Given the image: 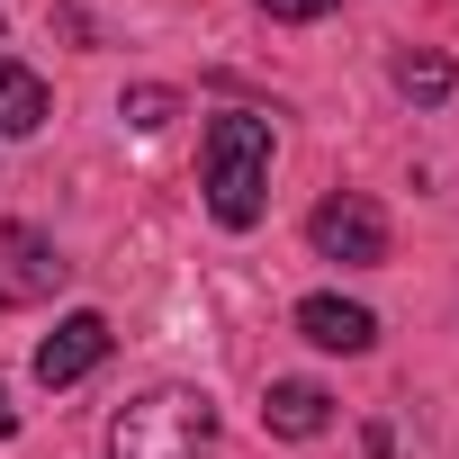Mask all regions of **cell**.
<instances>
[{"instance_id": "1", "label": "cell", "mask_w": 459, "mask_h": 459, "mask_svg": "<svg viewBox=\"0 0 459 459\" xmlns=\"http://www.w3.org/2000/svg\"><path fill=\"white\" fill-rule=\"evenodd\" d=\"M198 180H207V216L225 225V235L262 225V198H271V117H253V108H225V117H207Z\"/></svg>"}, {"instance_id": "2", "label": "cell", "mask_w": 459, "mask_h": 459, "mask_svg": "<svg viewBox=\"0 0 459 459\" xmlns=\"http://www.w3.org/2000/svg\"><path fill=\"white\" fill-rule=\"evenodd\" d=\"M108 459H216V405L207 387H144L108 423Z\"/></svg>"}, {"instance_id": "3", "label": "cell", "mask_w": 459, "mask_h": 459, "mask_svg": "<svg viewBox=\"0 0 459 459\" xmlns=\"http://www.w3.org/2000/svg\"><path fill=\"white\" fill-rule=\"evenodd\" d=\"M307 244H316L325 262H342V271H378V262H387V216H378V198L333 189V198L307 216Z\"/></svg>"}, {"instance_id": "4", "label": "cell", "mask_w": 459, "mask_h": 459, "mask_svg": "<svg viewBox=\"0 0 459 459\" xmlns=\"http://www.w3.org/2000/svg\"><path fill=\"white\" fill-rule=\"evenodd\" d=\"M73 280V262L55 253V235L37 225H0V307H46Z\"/></svg>"}, {"instance_id": "5", "label": "cell", "mask_w": 459, "mask_h": 459, "mask_svg": "<svg viewBox=\"0 0 459 459\" xmlns=\"http://www.w3.org/2000/svg\"><path fill=\"white\" fill-rule=\"evenodd\" d=\"M108 342H117V333H108V316L73 307V316L37 342V378H46V387H73V378H91V369L108 360Z\"/></svg>"}, {"instance_id": "6", "label": "cell", "mask_w": 459, "mask_h": 459, "mask_svg": "<svg viewBox=\"0 0 459 459\" xmlns=\"http://www.w3.org/2000/svg\"><path fill=\"white\" fill-rule=\"evenodd\" d=\"M298 333H307L316 351H369V342H378V316L351 307V298H298Z\"/></svg>"}, {"instance_id": "7", "label": "cell", "mask_w": 459, "mask_h": 459, "mask_svg": "<svg viewBox=\"0 0 459 459\" xmlns=\"http://www.w3.org/2000/svg\"><path fill=\"white\" fill-rule=\"evenodd\" d=\"M262 423H271L280 441H316V432L333 423V396H325L316 378H271V396H262Z\"/></svg>"}, {"instance_id": "8", "label": "cell", "mask_w": 459, "mask_h": 459, "mask_svg": "<svg viewBox=\"0 0 459 459\" xmlns=\"http://www.w3.org/2000/svg\"><path fill=\"white\" fill-rule=\"evenodd\" d=\"M37 126H46V82L19 55H0V135H37Z\"/></svg>"}, {"instance_id": "9", "label": "cell", "mask_w": 459, "mask_h": 459, "mask_svg": "<svg viewBox=\"0 0 459 459\" xmlns=\"http://www.w3.org/2000/svg\"><path fill=\"white\" fill-rule=\"evenodd\" d=\"M387 82H396V91H405V100H423V108H441V100H450V82H459V73H450V55H432V46H405V55H396V64H387Z\"/></svg>"}, {"instance_id": "10", "label": "cell", "mask_w": 459, "mask_h": 459, "mask_svg": "<svg viewBox=\"0 0 459 459\" xmlns=\"http://www.w3.org/2000/svg\"><path fill=\"white\" fill-rule=\"evenodd\" d=\"M117 117H126V126H144V135H153V126H171V117H180V91H162V82H135V91H126V100H117Z\"/></svg>"}, {"instance_id": "11", "label": "cell", "mask_w": 459, "mask_h": 459, "mask_svg": "<svg viewBox=\"0 0 459 459\" xmlns=\"http://www.w3.org/2000/svg\"><path fill=\"white\" fill-rule=\"evenodd\" d=\"M262 10H271V19H289V28H307V19H325V10H333V0H262Z\"/></svg>"}, {"instance_id": "12", "label": "cell", "mask_w": 459, "mask_h": 459, "mask_svg": "<svg viewBox=\"0 0 459 459\" xmlns=\"http://www.w3.org/2000/svg\"><path fill=\"white\" fill-rule=\"evenodd\" d=\"M19 432V414H10V387H0V441H10Z\"/></svg>"}]
</instances>
